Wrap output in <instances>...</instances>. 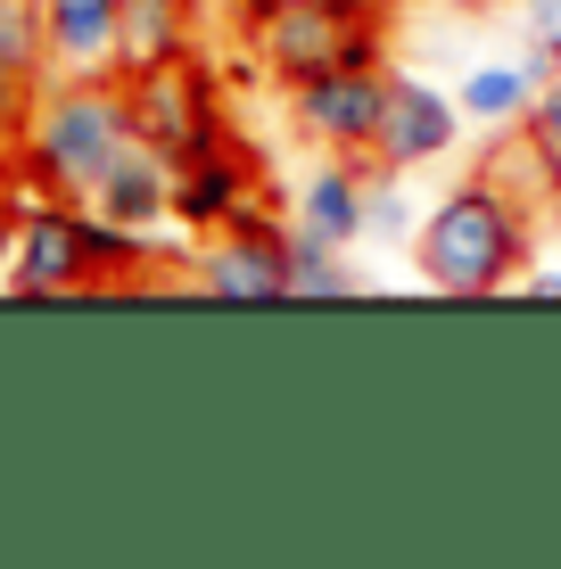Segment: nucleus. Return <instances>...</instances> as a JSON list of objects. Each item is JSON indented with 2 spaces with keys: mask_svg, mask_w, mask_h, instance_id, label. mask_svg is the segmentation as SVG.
Listing matches in <instances>:
<instances>
[{
  "mask_svg": "<svg viewBox=\"0 0 561 569\" xmlns=\"http://www.w3.org/2000/svg\"><path fill=\"white\" fill-rule=\"evenodd\" d=\"M132 257H141V231H116L83 199H33L17 207L9 289L17 298H67V289H91L108 272H132Z\"/></svg>",
  "mask_w": 561,
  "mask_h": 569,
  "instance_id": "7ed1b4c3",
  "label": "nucleus"
},
{
  "mask_svg": "<svg viewBox=\"0 0 561 569\" xmlns=\"http://www.w3.org/2000/svg\"><path fill=\"white\" fill-rule=\"evenodd\" d=\"M42 83H50L42 9H33V0H0V157L26 149V124H33Z\"/></svg>",
  "mask_w": 561,
  "mask_h": 569,
  "instance_id": "1a4fd4ad",
  "label": "nucleus"
},
{
  "mask_svg": "<svg viewBox=\"0 0 561 569\" xmlns=\"http://www.w3.org/2000/svg\"><path fill=\"white\" fill-rule=\"evenodd\" d=\"M529 248H537V223L479 173L454 182L413 231V264L438 298H495V289L529 281Z\"/></svg>",
  "mask_w": 561,
  "mask_h": 569,
  "instance_id": "f03ea898",
  "label": "nucleus"
},
{
  "mask_svg": "<svg viewBox=\"0 0 561 569\" xmlns=\"http://www.w3.org/2000/svg\"><path fill=\"white\" fill-rule=\"evenodd\" d=\"M50 33V74H116V17L124 0H33Z\"/></svg>",
  "mask_w": 561,
  "mask_h": 569,
  "instance_id": "2eb2a0df",
  "label": "nucleus"
},
{
  "mask_svg": "<svg viewBox=\"0 0 561 569\" xmlns=\"http://www.w3.org/2000/svg\"><path fill=\"white\" fill-rule=\"evenodd\" d=\"M166 58H199V0H124V17H116V74H149Z\"/></svg>",
  "mask_w": 561,
  "mask_h": 569,
  "instance_id": "4468645a",
  "label": "nucleus"
},
{
  "mask_svg": "<svg viewBox=\"0 0 561 569\" xmlns=\"http://www.w3.org/2000/svg\"><path fill=\"white\" fill-rule=\"evenodd\" d=\"M347 289H355V272H347L339 240L289 223V298H347Z\"/></svg>",
  "mask_w": 561,
  "mask_h": 569,
  "instance_id": "f3484780",
  "label": "nucleus"
},
{
  "mask_svg": "<svg viewBox=\"0 0 561 569\" xmlns=\"http://www.w3.org/2000/svg\"><path fill=\"white\" fill-rule=\"evenodd\" d=\"M91 214H108L116 231H158V223H173V157H158L149 141H132L108 166V182L91 190Z\"/></svg>",
  "mask_w": 561,
  "mask_h": 569,
  "instance_id": "ddd939ff",
  "label": "nucleus"
},
{
  "mask_svg": "<svg viewBox=\"0 0 561 569\" xmlns=\"http://www.w3.org/2000/svg\"><path fill=\"white\" fill-rule=\"evenodd\" d=\"M141 132H132V100H124V74H50L42 100H33V124H26V182L42 199H83L108 182V166L124 157Z\"/></svg>",
  "mask_w": 561,
  "mask_h": 569,
  "instance_id": "f257e3e1",
  "label": "nucleus"
},
{
  "mask_svg": "<svg viewBox=\"0 0 561 569\" xmlns=\"http://www.w3.org/2000/svg\"><path fill=\"white\" fill-rule=\"evenodd\" d=\"M553 74H561V58H553L545 42H529L520 58H495V67H471V74H462V91H454V100H462V124H488V132H495V124H520Z\"/></svg>",
  "mask_w": 561,
  "mask_h": 569,
  "instance_id": "f8f14e48",
  "label": "nucleus"
},
{
  "mask_svg": "<svg viewBox=\"0 0 561 569\" xmlns=\"http://www.w3.org/2000/svg\"><path fill=\"white\" fill-rule=\"evenodd\" d=\"M380 116H389V74L380 67H331L314 83H289V124L331 157H372Z\"/></svg>",
  "mask_w": 561,
  "mask_h": 569,
  "instance_id": "423d86ee",
  "label": "nucleus"
},
{
  "mask_svg": "<svg viewBox=\"0 0 561 569\" xmlns=\"http://www.w3.org/2000/svg\"><path fill=\"white\" fill-rule=\"evenodd\" d=\"M520 17H529V42H545L561 58V0H520Z\"/></svg>",
  "mask_w": 561,
  "mask_h": 569,
  "instance_id": "aec40b11",
  "label": "nucleus"
},
{
  "mask_svg": "<svg viewBox=\"0 0 561 569\" xmlns=\"http://www.w3.org/2000/svg\"><path fill=\"white\" fill-rule=\"evenodd\" d=\"M479 182H488V190H504V199H512L520 214H529V223L561 214V166H553V149L529 132V116H520V124H495L488 157H479Z\"/></svg>",
  "mask_w": 561,
  "mask_h": 569,
  "instance_id": "9b49d317",
  "label": "nucleus"
},
{
  "mask_svg": "<svg viewBox=\"0 0 561 569\" xmlns=\"http://www.w3.org/2000/svg\"><path fill=\"white\" fill-rule=\"evenodd\" d=\"M298 223L305 231H322V240H363V166L355 157H331L322 173H305V190H298Z\"/></svg>",
  "mask_w": 561,
  "mask_h": 569,
  "instance_id": "dca6fc26",
  "label": "nucleus"
},
{
  "mask_svg": "<svg viewBox=\"0 0 561 569\" xmlns=\"http://www.w3.org/2000/svg\"><path fill=\"white\" fill-rule=\"evenodd\" d=\"M347 9H363V17H380V9H397V0H347Z\"/></svg>",
  "mask_w": 561,
  "mask_h": 569,
  "instance_id": "b1692460",
  "label": "nucleus"
},
{
  "mask_svg": "<svg viewBox=\"0 0 561 569\" xmlns=\"http://www.w3.org/2000/svg\"><path fill=\"white\" fill-rule=\"evenodd\" d=\"M462 132V100L413 83V74H389V116H380V173H413V166H438Z\"/></svg>",
  "mask_w": 561,
  "mask_h": 569,
  "instance_id": "6e6552de",
  "label": "nucleus"
},
{
  "mask_svg": "<svg viewBox=\"0 0 561 569\" xmlns=\"http://www.w3.org/2000/svg\"><path fill=\"white\" fill-rule=\"evenodd\" d=\"M190 281H199L207 298H231V306H273V298H289V231L264 207H248L240 223H223L216 240L199 248Z\"/></svg>",
  "mask_w": 561,
  "mask_h": 569,
  "instance_id": "0eeeda50",
  "label": "nucleus"
},
{
  "mask_svg": "<svg viewBox=\"0 0 561 569\" xmlns=\"http://www.w3.org/2000/svg\"><path fill=\"white\" fill-rule=\"evenodd\" d=\"M248 207H257V173H248V157L231 141L173 166V223L182 231H223V223H240Z\"/></svg>",
  "mask_w": 561,
  "mask_h": 569,
  "instance_id": "9d476101",
  "label": "nucleus"
},
{
  "mask_svg": "<svg viewBox=\"0 0 561 569\" xmlns=\"http://www.w3.org/2000/svg\"><path fill=\"white\" fill-rule=\"evenodd\" d=\"M9 257H17V214H0V281H9Z\"/></svg>",
  "mask_w": 561,
  "mask_h": 569,
  "instance_id": "4be33fe9",
  "label": "nucleus"
},
{
  "mask_svg": "<svg viewBox=\"0 0 561 569\" xmlns=\"http://www.w3.org/2000/svg\"><path fill=\"white\" fill-rule=\"evenodd\" d=\"M248 42H257L273 83H314L331 67H380V26L363 9H347V0H289Z\"/></svg>",
  "mask_w": 561,
  "mask_h": 569,
  "instance_id": "20e7f679",
  "label": "nucleus"
},
{
  "mask_svg": "<svg viewBox=\"0 0 561 569\" xmlns=\"http://www.w3.org/2000/svg\"><path fill=\"white\" fill-rule=\"evenodd\" d=\"M124 100H132V132L158 157H173V166L231 141L223 132V83L207 74V58H166L149 74H124Z\"/></svg>",
  "mask_w": 561,
  "mask_h": 569,
  "instance_id": "39448f33",
  "label": "nucleus"
},
{
  "mask_svg": "<svg viewBox=\"0 0 561 569\" xmlns=\"http://www.w3.org/2000/svg\"><path fill=\"white\" fill-rule=\"evenodd\" d=\"M363 231H413V199H404V182H363Z\"/></svg>",
  "mask_w": 561,
  "mask_h": 569,
  "instance_id": "a211bd4d",
  "label": "nucleus"
},
{
  "mask_svg": "<svg viewBox=\"0 0 561 569\" xmlns=\"http://www.w3.org/2000/svg\"><path fill=\"white\" fill-rule=\"evenodd\" d=\"M529 298H561V272H529Z\"/></svg>",
  "mask_w": 561,
  "mask_h": 569,
  "instance_id": "5701e85b",
  "label": "nucleus"
},
{
  "mask_svg": "<svg viewBox=\"0 0 561 569\" xmlns=\"http://www.w3.org/2000/svg\"><path fill=\"white\" fill-rule=\"evenodd\" d=\"M273 9H289V0H223V17H231L240 33H257V26H264Z\"/></svg>",
  "mask_w": 561,
  "mask_h": 569,
  "instance_id": "412c9836",
  "label": "nucleus"
},
{
  "mask_svg": "<svg viewBox=\"0 0 561 569\" xmlns=\"http://www.w3.org/2000/svg\"><path fill=\"white\" fill-rule=\"evenodd\" d=\"M529 132L553 149V166H561V74H553L545 91H537V108H529Z\"/></svg>",
  "mask_w": 561,
  "mask_h": 569,
  "instance_id": "6ab92c4d",
  "label": "nucleus"
}]
</instances>
